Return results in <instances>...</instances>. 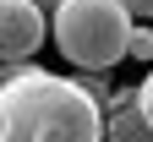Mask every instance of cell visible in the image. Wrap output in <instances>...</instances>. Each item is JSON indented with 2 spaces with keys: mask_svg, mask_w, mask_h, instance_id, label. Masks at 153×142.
Instances as JSON below:
<instances>
[{
  "mask_svg": "<svg viewBox=\"0 0 153 142\" xmlns=\"http://www.w3.org/2000/svg\"><path fill=\"white\" fill-rule=\"evenodd\" d=\"M0 142H104V109L76 77L0 66Z\"/></svg>",
  "mask_w": 153,
  "mask_h": 142,
  "instance_id": "cell-1",
  "label": "cell"
},
{
  "mask_svg": "<svg viewBox=\"0 0 153 142\" xmlns=\"http://www.w3.org/2000/svg\"><path fill=\"white\" fill-rule=\"evenodd\" d=\"M131 11L120 0H60L55 6V49H60L76 71H109L131 44Z\"/></svg>",
  "mask_w": 153,
  "mask_h": 142,
  "instance_id": "cell-2",
  "label": "cell"
},
{
  "mask_svg": "<svg viewBox=\"0 0 153 142\" xmlns=\"http://www.w3.org/2000/svg\"><path fill=\"white\" fill-rule=\"evenodd\" d=\"M38 44H44V6L0 0V66H27Z\"/></svg>",
  "mask_w": 153,
  "mask_h": 142,
  "instance_id": "cell-3",
  "label": "cell"
},
{
  "mask_svg": "<svg viewBox=\"0 0 153 142\" xmlns=\"http://www.w3.org/2000/svg\"><path fill=\"white\" fill-rule=\"evenodd\" d=\"M99 109H104V142H153L148 115L137 109V88H109Z\"/></svg>",
  "mask_w": 153,
  "mask_h": 142,
  "instance_id": "cell-4",
  "label": "cell"
},
{
  "mask_svg": "<svg viewBox=\"0 0 153 142\" xmlns=\"http://www.w3.org/2000/svg\"><path fill=\"white\" fill-rule=\"evenodd\" d=\"M126 55H131V60H148V66H153V28H142V22L131 28V44H126Z\"/></svg>",
  "mask_w": 153,
  "mask_h": 142,
  "instance_id": "cell-5",
  "label": "cell"
},
{
  "mask_svg": "<svg viewBox=\"0 0 153 142\" xmlns=\"http://www.w3.org/2000/svg\"><path fill=\"white\" fill-rule=\"evenodd\" d=\"M137 109L148 115V126H153V71L142 77V88H137Z\"/></svg>",
  "mask_w": 153,
  "mask_h": 142,
  "instance_id": "cell-6",
  "label": "cell"
},
{
  "mask_svg": "<svg viewBox=\"0 0 153 142\" xmlns=\"http://www.w3.org/2000/svg\"><path fill=\"white\" fill-rule=\"evenodd\" d=\"M120 6L131 11V22H153V0H120Z\"/></svg>",
  "mask_w": 153,
  "mask_h": 142,
  "instance_id": "cell-7",
  "label": "cell"
}]
</instances>
